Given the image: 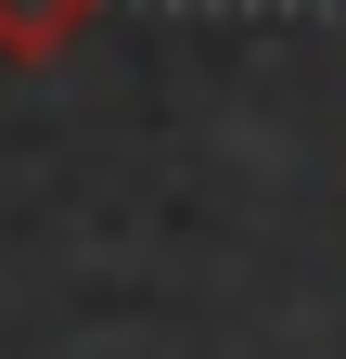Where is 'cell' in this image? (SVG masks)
<instances>
[{
	"label": "cell",
	"mask_w": 346,
	"mask_h": 359,
	"mask_svg": "<svg viewBox=\"0 0 346 359\" xmlns=\"http://www.w3.org/2000/svg\"><path fill=\"white\" fill-rule=\"evenodd\" d=\"M90 13H103V0H0V65H52V52H77Z\"/></svg>",
	"instance_id": "cell-1"
}]
</instances>
